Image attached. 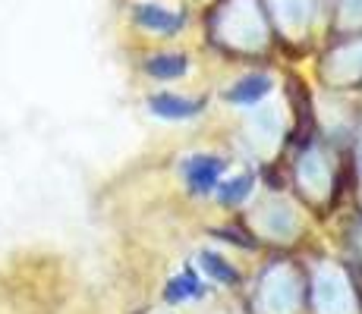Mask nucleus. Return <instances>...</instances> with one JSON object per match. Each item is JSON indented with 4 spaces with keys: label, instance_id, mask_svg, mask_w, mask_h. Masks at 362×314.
<instances>
[{
    "label": "nucleus",
    "instance_id": "f257e3e1",
    "mask_svg": "<svg viewBox=\"0 0 362 314\" xmlns=\"http://www.w3.org/2000/svg\"><path fill=\"white\" fill-rule=\"evenodd\" d=\"M183 173H186V183H189L192 192H208V188L218 186L221 173H224V160H218L211 155H196L186 160Z\"/></svg>",
    "mask_w": 362,
    "mask_h": 314
},
{
    "label": "nucleus",
    "instance_id": "f03ea898",
    "mask_svg": "<svg viewBox=\"0 0 362 314\" xmlns=\"http://www.w3.org/2000/svg\"><path fill=\"white\" fill-rule=\"evenodd\" d=\"M136 23L142 29H151V32H177L183 25L180 13L167 10V6H158V4H139L136 6Z\"/></svg>",
    "mask_w": 362,
    "mask_h": 314
},
{
    "label": "nucleus",
    "instance_id": "7ed1b4c3",
    "mask_svg": "<svg viewBox=\"0 0 362 314\" xmlns=\"http://www.w3.org/2000/svg\"><path fill=\"white\" fill-rule=\"evenodd\" d=\"M151 110L164 120H189L202 110V101H189V97H180L173 92H164V95H155L151 97Z\"/></svg>",
    "mask_w": 362,
    "mask_h": 314
},
{
    "label": "nucleus",
    "instance_id": "20e7f679",
    "mask_svg": "<svg viewBox=\"0 0 362 314\" xmlns=\"http://www.w3.org/2000/svg\"><path fill=\"white\" fill-rule=\"evenodd\" d=\"M268 92H271V79H268V76H246V79H240L230 88V95H227V97H230L233 104H255V101H262Z\"/></svg>",
    "mask_w": 362,
    "mask_h": 314
},
{
    "label": "nucleus",
    "instance_id": "39448f33",
    "mask_svg": "<svg viewBox=\"0 0 362 314\" xmlns=\"http://www.w3.org/2000/svg\"><path fill=\"white\" fill-rule=\"evenodd\" d=\"M145 69L151 76H158V79H180V76H186L189 63H186L183 54H158V57L145 63Z\"/></svg>",
    "mask_w": 362,
    "mask_h": 314
},
{
    "label": "nucleus",
    "instance_id": "423d86ee",
    "mask_svg": "<svg viewBox=\"0 0 362 314\" xmlns=\"http://www.w3.org/2000/svg\"><path fill=\"white\" fill-rule=\"evenodd\" d=\"M199 292H202V286H199L196 277H192V270H186V274H180L177 280H173L170 286H167V298H170V302H180V298L199 296Z\"/></svg>",
    "mask_w": 362,
    "mask_h": 314
},
{
    "label": "nucleus",
    "instance_id": "0eeeda50",
    "mask_svg": "<svg viewBox=\"0 0 362 314\" xmlns=\"http://www.w3.org/2000/svg\"><path fill=\"white\" fill-rule=\"evenodd\" d=\"M249 188H252V176H236L230 179V183H224V186H218V198L224 201V205H233V201H243L249 195Z\"/></svg>",
    "mask_w": 362,
    "mask_h": 314
},
{
    "label": "nucleus",
    "instance_id": "6e6552de",
    "mask_svg": "<svg viewBox=\"0 0 362 314\" xmlns=\"http://www.w3.org/2000/svg\"><path fill=\"white\" fill-rule=\"evenodd\" d=\"M202 261H205V270H208V274L218 277L221 283H233V280H236V270H233L221 255H214V251H205V255H202Z\"/></svg>",
    "mask_w": 362,
    "mask_h": 314
}]
</instances>
